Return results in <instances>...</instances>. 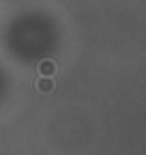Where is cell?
<instances>
[{
	"mask_svg": "<svg viewBox=\"0 0 146 155\" xmlns=\"http://www.w3.org/2000/svg\"><path fill=\"white\" fill-rule=\"evenodd\" d=\"M39 71H41V73H54V63H52V61H43V63L39 65Z\"/></svg>",
	"mask_w": 146,
	"mask_h": 155,
	"instance_id": "1",
	"label": "cell"
},
{
	"mask_svg": "<svg viewBox=\"0 0 146 155\" xmlns=\"http://www.w3.org/2000/svg\"><path fill=\"white\" fill-rule=\"evenodd\" d=\"M36 88H39V91H45V93H49V91L54 88V84H52L49 80H39V84H36Z\"/></svg>",
	"mask_w": 146,
	"mask_h": 155,
	"instance_id": "2",
	"label": "cell"
}]
</instances>
